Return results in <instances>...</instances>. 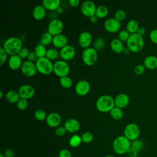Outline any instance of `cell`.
I'll return each mask as SVG.
<instances>
[{
    "label": "cell",
    "mask_w": 157,
    "mask_h": 157,
    "mask_svg": "<svg viewBox=\"0 0 157 157\" xmlns=\"http://www.w3.org/2000/svg\"><path fill=\"white\" fill-rule=\"evenodd\" d=\"M2 47L10 56L18 55L23 47V42L19 37H10L5 40Z\"/></svg>",
    "instance_id": "1"
},
{
    "label": "cell",
    "mask_w": 157,
    "mask_h": 157,
    "mask_svg": "<svg viewBox=\"0 0 157 157\" xmlns=\"http://www.w3.org/2000/svg\"><path fill=\"white\" fill-rule=\"evenodd\" d=\"M115 107L114 98L110 95H102L100 96L96 102V107L97 110L102 113L110 112Z\"/></svg>",
    "instance_id": "2"
},
{
    "label": "cell",
    "mask_w": 157,
    "mask_h": 157,
    "mask_svg": "<svg viewBox=\"0 0 157 157\" xmlns=\"http://www.w3.org/2000/svg\"><path fill=\"white\" fill-rule=\"evenodd\" d=\"M112 147L116 153L123 155L126 153L131 147V141L124 135L119 136L113 140Z\"/></svg>",
    "instance_id": "3"
},
{
    "label": "cell",
    "mask_w": 157,
    "mask_h": 157,
    "mask_svg": "<svg viewBox=\"0 0 157 157\" xmlns=\"http://www.w3.org/2000/svg\"><path fill=\"white\" fill-rule=\"evenodd\" d=\"M126 45L131 52L137 53L143 49L145 42L143 37L137 33H134L130 34L129 39L126 41Z\"/></svg>",
    "instance_id": "4"
},
{
    "label": "cell",
    "mask_w": 157,
    "mask_h": 157,
    "mask_svg": "<svg viewBox=\"0 0 157 157\" xmlns=\"http://www.w3.org/2000/svg\"><path fill=\"white\" fill-rule=\"evenodd\" d=\"M35 64L37 72L43 75H48L53 72V63L47 57L38 58Z\"/></svg>",
    "instance_id": "5"
},
{
    "label": "cell",
    "mask_w": 157,
    "mask_h": 157,
    "mask_svg": "<svg viewBox=\"0 0 157 157\" xmlns=\"http://www.w3.org/2000/svg\"><path fill=\"white\" fill-rule=\"evenodd\" d=\"M98 58V51L94 47H88L83 50L82 59L83 63L88 66L94 65Z\"/></svg>",
    "instance_id": "6"
},
{
    "label": "cell",
    "mask_w": 157,
    "mask_h": 157,
    "mask_svg": "<svg viewBox=\"0 0 157 157\" xmlns=\"http://www.w3.org/2000/svg\"><path fill=\"white\" fill-rule=\"evenodd\" d=\"M70 71V67L67 61L63 59L58 60L53 63V72L59 78L67 76Z\"/></svg>",
    "instance_id": "7"
},
{
    "label": "cell",
    "mask_w": 157,
    "mask_h": 157,
    "mask_svg": "<svg viewBox=\"0 0 157 157\" xmlns=\"http://www.w3.org/2000/svg\"><path fill=\"white\" fill-rule=\"evenodd\" d=\"M140 134L139 126L134 123H130L128 124L124 129V136L128 139L131 142L137 139Z\"/></svg>",
    "instance_id": "8"
},
{
    "label": "cell",
    "mask_w": 157,
    "mask_h": 157,
    "mask_svg": "<svg viewBox=\"0 0 157 157\" xmlns=\"http://www.w3.org/2000/svg\"><path fill=\"white\" fill-rule=\"evenodd\" d=\"M97 7L94 2L91 1H85L80 6V10L82 13L88 18L95 15Z\"/></svg>",
    "instance_id": "9"
},
{
    "label": "cell",
    "mask_w": 157,
    "mask_h": 157,
    "mask_svg": "<svg viewBox=\"0 0 157 157\" xmlns=\"http://www.w3.org/2000/svg\"><path fill=\"white\" fill-rule=\"evenodd\" d=\"M64 28L63 21L58 18H55L51 20L48 25V31L53 36L61 34Z\"/></svg>",
    "instance_id": "10"
},
{
    "label": "cell",
    "mask_w": 157,
    "mask_h": 157,
    "mask_svg": "<svg viewBox=\"0 0 157 157\" xmlns=\"http://www.w3.org/2000/svg\"><path fill=\"white\" fill-rule=\"evenodd\" d=\"M20 70L24 75L29 77L34 76L37 72L36 64L28 60L23 62Z\"/></svg>",
    "instance_id": "11"
},
{
    "label": "cell",
    "mask_w": 157,
    "mask_h": 157,
    "mask_svg": "<svg viewBox=\"0 0 157 157\" xmlns=\"http://www.w3.org/2000/svg\"><path fill=\"white\" fill-rule=\"evenodd\" d=\"M104 27L107 32L115 33L120 30L121 28V22L115 18H109L105 20Z\"/></svg>",
    "instance_id": "12"
},
{
    "label": "cell",
    "mask_w": 157,
    "mask_h": 157,
    "mask_svg": "<svg viewBox=\"0 0 157 157\" xmlns=\"http://www.w3.org/2000/svg\"><path fill=\"white\" fill-rule=\"evenodd\" d=\"M18 93L20 98L28 100L34 96L35 89L31 85L25 84L18 88Z\"/></svg>",
    "instance_id": "13"
},
{
    "label": "cell",
    "mask_w": 157,
    "mask_h": 157,
    "mask_svg": "<svg viewBox=\"0 0 157 157\" xmlns=\"http://www.w3.org/2000/svg\"><path fill=\"white\" fill-rule=\"evenodd\" d=\"M90 83L85 80L78 81L75 86V91L78 96H84L88 94L90 91Z\"/></svg>",
    "instance_id": "14"
},
{
    "label": "cell",
    "mask_w": 157,
    "mask_h": 157,
    "mask_svg": "<svg viewBox=\"0 0 157 157\" xmlns=\"http://www.w3.org/2000/svg\"><path fill=\"white\" fill-rule=\"evenodd\" d=\"M75 55V50L74 47L71 45H67L59 50V56L65 61L72 59Z\"/></svg>",
    "instance_id": "15"
},
{
    "label": "cell",
    "mask_w": 157,
    "mask_h": 157,
    "mask_svg": "<svg viewBox=\"0 0 157 157\" xmlns=\"http://www.w3.org/2000/svg\"><path fill=\"white\" fill-rule=\"evenodd\" d=\"M93 41V37L91 34L88 31H83L78 36V42L79 45L85 49L88 47H90Z\"/></svg>",
    "instance_id": "16"
},
{
    "label": "cell",
    "mask_w": 157,
    "mask_h": 157,
    "mask_svg": "<svg viewBox=\"0 0 157 157\" xmlns=\"http://www.w3.org/2000/svg\"><path fill=\"white\" fill-rule=\"evenodd\" d=\"M61 117L56 112H52L49 113L45 120L47 124L51 128H57L61 123Z\"/></svg>",
    "instance_id": "17"
},
{
    "label": "cell",
    "mask_w": 157,
    "mask_h": 157,
    "mask_svg": "<svg viewBox=\"0 0 157 157\" xmlns=\"http://www.w3.org/2000/svg\"><path fill=\"white\" fill-rule=\"evenodd\" d=\"M64 126L67 132L74 133L79 131L80 124L79 121L75 118H69L64 122Z\"/></svg>",
    "instance_id": "18"
},
{
    "label": "cell",
    "mask_w": 157,
    "mask_h": 157,
    "mask_svg": "<svg viewBox=\"0 0 157 157\" xmlns=\"http://www.w3.org/2000/svg\"><path fill=\"white\" fill-rule=\"evenodd\" d=\"M114 101L115 107L123 109L129 104V98L128 94L121 93L116 96L114 98Z\"/></svg>",
    "instance_id": "19"
},
{
    "label": "cell",
    "mask_w": 157,
    "mask_h": 157,
    "mask_svg": "<svg viewBox=\"0 0 157 157\" xmlns=\"http://www.w3.org/2000/svg\"><path fill=\"white\" fill-rule=\"evenodd\" d=\"M52 44L56 48L61 49L68 45V39L64 34H59L53 36Z\"/></svg>",
    "instance_id": "20"
},
{
    "label": "cell",
    "mask_w": 157,
    "mask_h": 157,
    "mask_svg": "<svg viewBox=\"0 0 157 157\" xmlns=\"http://www.w3.org/2000/svg\"><path fill=\"white\" fill-rule=\"evenodd\" d=\"M22 64V59L18 55L10 56L8 59L9 67L13 71H17L20 69Z\"/></svg>",
    "instance_id": "21"
},
{
    "label": "cell",
    "mask_w": 157,
    "mask_h": 157,
    "mask_svg": "<svg viewBox=\"0 0 157 157\" xmlns=\"http://www.w3.org/2000/svg\"><path fill=\"white\" fill-rule=\"evenodd\" d=\"M46 10L45 8L42 4L36 6L33 8L32 12L33 18L38 21L42 20L45 17Z\"/></svg>",
    "instance_id": "22"
},
{
    "label": "cell",
    "mask_w": 157,
    "mask_h": 157,
    "mask_svg": "<svg viewBox=\"0 0 157 157\" xmlns=\"http://www.w3.org/2000/svg\"><path fill=\"white\" fill-rule=\"evenodd\" d=\"M60 0H43L42 5L45 8L46 10L54 11L60 7Z\"/></svg>",
    "instance_id": "23"
},
{
    "label": "cell",
    "mask_w": 157,
    "mask_h": 157,
    "mask_svg": "<svg viewBox=\"0 0 157 157\" xmlns=\"http://www.w3.org/2000/svg\"><path fill=\"white\" fill-rule=\"evenodd\" d=\"M144 65L149 69L157 68V57L155 55H148L144 59Z\"/></svg>",
    "instance_id": "24"
},
{
    "label": "cell",
    "mask_w": 157,
    "mask_h": 157,
    "mask_svg": "<svg viewBox=\"0 0 157 157\" xmlns=\"http://www.w3.org/2000/svg\"><path fill=\"white\" fill-rule=\"evenodd\" d=\"M110 48L113 52L116 53H123V50L124 48L123 42L118 38L113 39L110 42Z\"/></svg>",
    "instance_id": "25"
},
{
    "label": "cell",
    "mask_w": 157,
    "mask_h": 157,
    "mask_svg": "<svg viewBox=\"0 0 157 157\" xmlns=\"http://www.w3.org/2000/svg\"><path fill=\"white\" fill-rule=\"evenodd\" d=\"M5 97H6V100L12 104L17 103V102L20 99V95H19L18 91H16L15 90L8 91L6 93Z\"/></svg>",
    "instance_id": "26"
},
{
    "label": "cell",
    "mask_w": 157,
    "mask_h": 157,
    "mask_svg": "<svg viewBox=\"0 0 157 157\" xmlns=\"http://www.w3.org/2000/svg\"><path fill=\"white\" fill-rule=\"evenodd\" d=\"M139 28V26L138 22L134 19L129 20L126 24V30L130 34L136 33Z\"/></svg>",
    "instance_id": "27"
},
{
    "label": "cell",
    "mask_w": 157,
    "mask_h": 157,
    "mask_svg": "<svg viewBox=\"0 0 157 157\" xmlns=\"http://www.w3.org/2000/svg\"><path fill=\"white\" fill-rule=\"evenodd\" d=\"M109 13V9L104 5H100L96 8L95 15L98 18H103L105 17Z\"/></svg>",
    "instance_id": "28"
},
{
    "label": "cell",
    "mask_w": 157,
    "mask_h": 157,
    "mask_svg": "<svg viewBox=\"0 0 157 157\" xmlns=\"http://www.w3.org/2000/svg\"><path fill=\"white\" fill-rule=\"evenodd\" d=\"M47 50L46 49V47L45 45H44L42 44H37L35 48L34 52L36 54L38 58H41L46 56V53H47Z\"/></svg>",
    "instance_id": "29"
},
{
    "label": "cell",
    "mask_w": 157,
    "mask_h": 157,
    "mask_svg": "<svg viewBox=\"0 0 157 157\" xmlns=\"http://www.w3.org/2000/svg\"><path fill=\"white\" fill-rule=\"evenodd\" d=\"M110 115L113 119L120 120L123 117V111L122 109L115 107L110 110Z\"/></svg>",
    "instance_id": "30"
},
{
    "label": "cell",
    "mask_w": 157,
    "mask_h": 157,
    "mask_svg": "<svg viewBox=\"0 0 157 157\" xmlns=\"http://www.w3.org/2000/svg\"><path fill=\"white\" fill-rule=\"evenodd\" d=\"M59 56V52L56 48H50L47 50L46 56L50 61L56 60Z\"/></svg>",
    "instance_id": "31"
},
{
    "label": "cell",
    "mask_w": 157,
    "mask_h": 157,
    "mask_svg": "<svg viewBox=\"0 0 157 157\" xmlns=\"http://www.w3.org/2000/svg\"><path fill=\"white\" fill-rule=\"evenodd\" d=\"M82 142V140L81 136L77 134H74L72 136L69 140V145L73 148H76L78 147Z\"/></svg>",
    "instance_id": "32"
},
{
    "label": "cell",
    "mask_w": 157,
    "mask_h": 157,
    "mask_svg": "<svg viewBox=\"0 0 157 157\" xmlns=\"http://www.w3.org/2000/svg\"><path fill=\"white\" fill-rule=\"evenodd\" d=\"M53 36L50 34L48 32L44 33L40 38V44H43L45 46L48 45L50 44H52Z\"/></svg>",
    "instance_id": "33"
},
{
    "label": "cell",
    "mask_w": 157,
    "mask_h": 157,
    "mask_svg": "<svg viewBox=\"0 0 157 157\" xmlns=\"http://www.w3.org/2000/svg\"><path fill=\"white\" fill-rule=\"evenodd\" d=\"M59 83L64 88H69L73 85V81L72 78L69 76H65L59 78Z\"/></svg>",
    "instance_id": "34"
},
{
    "label": "cell",
    "mask_w": 157,
    "mask_h": 157,
    "mask_svg": "<svg viewBox=\"0 0 157 157\" xmlns=\"http://www.w3.org/2000/svg\"><path fill=\"white\" fill-rule=\"evenodd\" d=\"M34 118L39 121L45 120H46L47 117L45 111L44 110L40 109H37L34 112Z\"/></svg>",
    "instance_id": "35"
},
{
    "label": "cell",
    "mask_w": 157,
    "mask_h": 157,
    "mask_svg": "<svg viewBox=\"0 0 157 157\" xmlns=\"http://www.w3.org/2000/svg\"><path fill=\"white\" fill-rule=\"evenodd\" d=\"M131 146L137 150L138 151H142L144 148V143L140 139H136L131 142Z\"/></svg>",
    "instance_id": "36"
},
{
    "label": "cell",
    "mask_w": 157,
    "mask_h": 157,
    "mask_svg": "<svg viewBox=\"0 0 157 157\" xmlns=\"http://www.w3.org/2000/svg\"><path fill=\"white\" fill-rule=\"evenodd\" d=\"M105 41L102 37H98L94 42V48L97 50H101L104 48Z\"/></svg>",
    "instance_id": "37"
},
{
    "label": "cell",
    "mask_w": 157,
    "mask_h": 157,
    "mask_svg": "<svg viewBox=\"0 0 157 157\" xmlns=\"http://www.w3.org/2000/svg\"><path fill=\"white\" fill-rule=\"evenodd\" d=\"M82 142L85 144H89L93 140V135L90 132H85L81 136Z\"/></svg>",
    "instance_id": "38"
},
{
    "label": "cell",
    "mask_w": 157,
    "mask_h": 157,
    "mask_svg": "<svg viewBox=\"0 0 157 157\" xmlns=\"http://www.w3.org/2000/svg\"><path fill=\"white\" fill-rule=\"evenodd\" d=\"M130 33L127 30H121L118 34V39L122 42H126L130 36Z\"/></svg>",
    "instance_id": "39"
},
{
    "label": "cell",
    "mask_w": 157,
    "mask_h": 157,
    "mask_svg": "<svg viewBox=\"0 0 157 157\" xmlns=\"http://www.w3.org/2000/svg\"><path fill=\"white\" fill-rule=\"evenodd\" d=\"M28 106V100L20 98L17 103V108L20 110H25Z\"/></svg>",
    "instance_id": "40"
},
{
    "label": "cell",
    "mask_w": 157,
    "mask_h": 157,
    "mask_svg": "<svg viewBox=\"0 0 157 157\" xmlns=\"http://www.w3.org/2000/svg\"><path fill=\"white\" fill-rule=\"evenodd\" d=\"M8 53L6 52L2 47H0V65H3L7 59Z\"/></svg>",
    "instance_id": "41"
},
{
    "label": "cell",
    "mask_w": 157,
    "mask_h": 157,
    "mask_svg": "<svg viewBox=\"0 0 157 157\" xmlns=\"http://www.w3.org/2000/svg\"><path fill=\"white\" fill-rule=\"evenodd\" d=\"M126 12L123 10H118L115 12V18H116L117 20H118L119 21H121L123 20H124L126 18Z\"/></svg>",
    "instance_id": "42"
},
{
    "label": "cell",
    "mask_w": 157,
    "mask_h": 157,
    "mask_svg": "<svg viewBox=\"0 0 157 157\" xmlns=\"http://www.w3.org/2000/svg\"><path fill=\"white\" fill-rule=\"evenodd\" d=\"M145 67L144 65V64H139L135 66L134 69V72L136 75H140L144 74V72H145Z\"/></svg>",
    "instance_id": "43"
},
{
    "label": "cell",
    "mask_w": 157,
    "mask_h": 157,
    "mask_svg": "<svg viewBox=\"0 0 157 157\" xmlns=\"http://www.w3.org/2000/svg\"><path fill=\"white\" fill-rule=\"evenodd\" d=\"M30 52L29 49L27 47H22L21 49L20 50V52L18 53V55L21 58V59H25L28 58Z\"/></svg>",
    "instance_id": "44"
},
{
    "label": "cell",
    "mask_w": 157,
    "mask_h": 157,
    "mask_svg": "<svg viewBox=\"0 0 157 157\" xmlns=\"http://www.w3.org/2000/svg\"><path fill=\"white\" fill-rule=\"evenodd\" d=\"M66 132H67V131L66 129L64 126H58V127L56 128L55 133V135L56 136L61 137V136L65 135Z\"/></svg>",
    "instance_id": "45"
},
{
    "label": "cell",
    "mask_w": 157,
    "mask_h": 157,
    "mask_svg": "<svg viewBox=\"0 0 157 157\" xmlns=\"http://www.w3.org/2000/svg\"><path fill=\"white\" fill-rule=\"evenodd\" d=\"M149 37L151 42L157 44V29H152L149 34Z\"/></svg>",
    "instance_id": "46"
},
{
    "label": "cell",
    "mask_w": 157,
    "mask_h": 157,
    "mask_svg": "<svg viewBox=\"0 0 157 157\" xmlns=\"http://www.w3.org/2000/svg\"><path fill=\"white\" fill-rule=\"evenodd\" d=\"M58 157H72V155L69 150L64 148L59 151Z\"/></svg>",
    "instance_id": "47"
},
{
    "label": "cell",
    "mask_w": 157,
    "mask_h": 157,
    "mask_svg": "<svg viewBox=\"0 0 157 157\" xmlns=\"http://www.w3.org/2000/svg\"><path fill=\"white\" fill-rule=\"evenodd\" d=\"M126 153L129 157H137L138 156L139 151L131 146Z\"/></svg>",
    "instance_id": "48"
},
{
    "label": "cell",
    "mask_w": 157,
    "mask_h": 157,
    "mask_svg": "<svg viewBox=\"0 0 157 157\" xmlns=\"http://www.w3.org/2000/svg\"><path fill=\"white\" fill-rule=\"evenodd\" d=\"M38 59V57L37 56L36 54L35 53V52L34 51H32V52H30L28 58H27V60L29 61H31V62H36V61Z\"/></svg>",
    "instance_id": "49"
},
{
    "label": "cell",
    "mask_w": 157,
    "mask_h": 157,
    "mask_svg": "<svg viewBox=\"0 0 157 157\" xmlns=\"http://www.w3.org/2000/svg\"><path fill=\"white\" fill-rule=\"evenodd\" d=\"M5 157H13L15 156V152L11 149H7L4 153Z\"/></svg>",
    "instance_id": "50"
},
{
    "label": "cell",
    "mask_w": 157,
    "mask_h": 157,
    "mask_svg": "<svg viewBox=\"0 0 157 157\" xmlns=\"http://www.w3.org/2000/svg\"><path fill=\"white\" fill-rule=\"evenodd\" d=\"M69 4L71 7H76L79 5L80 1L79 0H69Z\"/></svg>",
    "instance_id": "51"
},
{
    "label": "cell",
    "mask_w": 157,
    "mask_h": 157,
    "mask_svg": "<svg viewBox=\"0 0 157 157\" xmlns=\"http://www.w3.org/2000/svg\"><path fill=\"white\" fill-rule=\"evenodd\" d=\"M136 33H137L138 35H139V36L143 37V36H144V34H145V29L144 27L140 26V27L138 28V29H137Z\"/></svg>",
    "instance_id": "52"
},
{
    "label": "cell",
    "mask_w": 157,
    "mask_h": 157,
    "mask_svg": "<svg viewBox=\"0 0 157 157\" xmlns=\"http://www.w3.org/2000/svg\"><path fill=\"white\" fill-rule=\"evenodd\" d=\"M90 18V22L91 23H93V24H94V23H96L97 21H98V18L96 16V15H94V16H92V17H91L90 18Z\"/></svg>",
    "instance_id": "53"
},
{
    "label": "cell",
    "mask_w": 157,
    "mask_h": 157,
    "mask_svg": "<svg viewBox=\"0 0 157 157\" xmlns=\"http://www.w3.org/2000/svg\"><path fill=\"white\" fill-rule=\"evenodd\" d=\"M130 52H131V50L129 49V48H128L127 46H126V47H124V49H123V53L124 54H126V55L129 54Z\"/></svg>",
    "instance_id": "54"
},
{
    "label": "cell",
    "mask_w": 157,
    "mask_h": 157,
    "mask_svg": "<svg viewBox=\"0 0 157 157\" xmlns=\"http://www.w3.org/2000/svg\"><path fill=\"white\" fill-rule=\"evenodd\" d=\"M63 9L61 7H59L57 10H56V12H57V13H59V14H61V13H62L63 12Z\"/></svg>",
    "instance_id": "55"
},
{
    "label": "cell",
    "mask_w": 157,
    "mask_h": 157,
    "mask_svg": "<svg viewBox=\"0 0 157 157\" xmlns=\"http://www.w3.org/2000/svg\"><path fill=\"white\" fill-rule=\"evenodd\" d=\"M4 96V93L2 92V91H0V98L2 99L3 98Z\"/></svg>",
    "instance_id": "56"
},
{
    "label": "cell",
    "mask_w": 157,
    "mask_h": 157,
    "mask_svg": "<svg viewBox=\"0 0 157 157\" xmlns=\"http://www.w3.org/2000/svg\"><path fill=\"white\" fill-rule=\"evenodd\" d=\"M105 157H115V156H113V155H107V156H105Z\"/></svg>",
    "instance_id": "57"
},
{
    "label": "cell",
    "mask_w": 157,
    "mask_h": 157,
    "mask_svg": "<svg viewBox=\"0 0 157 157\" xmlns=\"http://www.w3.org/2000/svg\"><path fill=\"white\" fill-rule=\"evenodd\" d=\"M0 157H5L4 155L2 153H0Z\"/></svg>",
    "instance_id": "58"
}]
</instances>
